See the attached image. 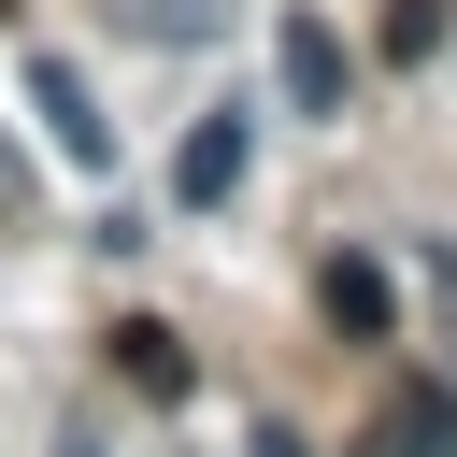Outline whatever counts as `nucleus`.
<instances>
[{
	"mask_svg": "<svg viewBox=\"0 0 457 457\" xmlns=\"http://www.w3.org/2000/svg\"><path fill=\"white\" fill-rule=\"evenodd\" d=\"M314 300H328V328H357V343H386V328H400V286H386L371 257H328V271H314Z\"/></svg>",
	"mask_w": 457,
	"mask_h": 457,
	"instance_id": "obj_5",
	"label": "nucleus"
},
{
	"mask_svg": "<svg viewBox=\"0 0 457 457\" xmlns=\"http://www.w3.org/2000/svg\"><path fill=\"white\" fill-rule=\"evenodd\" d=\"M29 114H43V143H57L71 171H114V114L86 100V71H71V57H29Z\"/></svg>",
	"mask_w": 457,
	"mask_h": 457,
	"instance_id": "obj_3",
	"label": "nucleus"
},
{
	"mask_svg": "<svg viewBox=\"0 0 457 457\" xmlns=\"http://www.w3.org/2000/svg\"><path fill=\"white\" fill-rule=\"evenodd\" d=\"M443 29H457L443 0H386V29H371V43H386L400 71H428V57H443Z\"/></svg>",
	"mask_w": 457,
	"mask_h": 457,
	"instance_id": "obj_8",
	"label": "nucleus"
},
{
	"mask_svg": "<svg viewBox=\"0 0 457 457\" xmlns=\"http://www.w3.org/2000/svg\"><path fill=\"white\" fill-rule=\"evenodd\" d=\"M114 371H129L143 400H186V343H171L157 314H129V328H114Z\"/></svg>",
	"mask_w": 457,
	"mask_h": 457,
	"instance_id": "obj_6",
	"label": "nucleus"
},
{
	"mask_svg": "<svg viewBox=\"0 0 457 457\" xmlns=\"http://www.w3.org/2000/svg\"><path fill=\"white\" fill-rule=\"evenodd\" d=\"M371 457H457V386H400L371 414Z\"/></svg>",
	"mask_w": 457,
	"mask_h": 457,
	"instance_id": "obj_4",
	"label": "nucleus"
},
{
	"mask_svg": "<svg viewBox=\"0 0 457 457\" xmlns=\"http://www.w3.org/2000/svg\"><path fill=\"white\" fill-rule=\"evenodd\" d=\"M271 86H286V114H343V100H357V57H343V29H328L314 0L271 29Z\"/></svg>",
	"mask_w": 457,
	"mask_h": 457,
	"instance_id": "obj_1",
	"label": "nucleus"
},
{
	"mask_svg": "<svg viewBox=\"0 0 457 457\" xmlns=\"http://www.w3.org/2000/svg\"><path fill=\"white\" fill-rule=\"evenodd\" d=\"M243 171H257V114H200V129L171 143V200H186V214H228Z\"/></svg>",
	"mask_w": 457,
	"mask_h": 457,
	"instance_id": "obj_2",
	"label": "nucleus"
},
{
	"mask_svg": "<svg viewBox=\"0 0 457 457\" xmlns=\"http://www.w3.org/2000/svg\"><path fill=\"white\" fill-rule=\"evenodd\" d=\"M114 29H129V43H214L228 0H114Z\"/></svg>",
	"mask_w": 457,
	"mask_h": 457,
	"instance_id": "obj_7",
	"label": "nucleus"
},
{
	"mask_svg": "<svg viewBox=\"0 0 457 457\" xmlns=\"http://www.w3.org/2000/svg\"><path fill=\"white\" fill-rule=\"evenodd\" d=\"M257 457H300V443H286V428H257Z\"/></svg>",
	"mask_w": 457,
	"mask_h": 457,
	"instance_id": "obj_9",
	"label": "nucleus"
}]
</instances>
